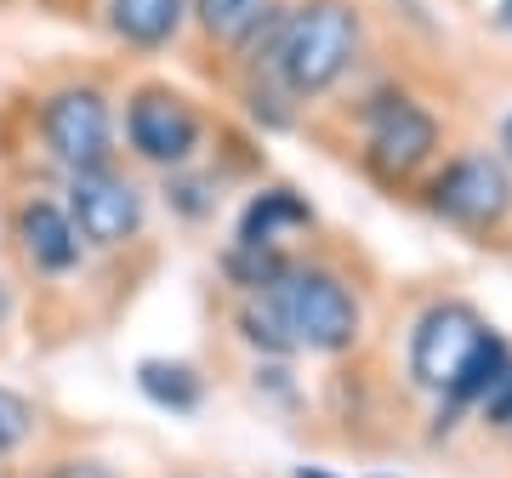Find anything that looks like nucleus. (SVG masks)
Listing matches in <instances>:
<instances>
[{
    "instance_id": "obj_1",
    "label": "nucleus",
    "mask_w": 512,
    "mask_h": 478,
    "mask_svg": "<svg viewBox=\"0 0 512 478\" xmlns=\"http://www.w3.org/2000/svg\"><path fill=\"white\" fill-rule=\"evenodd\" d=\"M359 40H365L359 6H348V0H302L279 23L268 74H274V86L285 97H325L353 69Z\"/></svg>"
},
{
    "instance_id": "obj_2",
    "label": "nucleus",
    "mask_w": 512,
    "mask_h": 478,
    "mask_svg": "<svg viewBox=\"0 0 512 478\" xmlns=\"http://www.w3.org/2000/svg\"><path fill=\"white\" fill-rule=\"evenodd\" d=\"M262 302L274 308V319L285 325L296 353H348L365 331V308H359V291L336 268H319V262H285L274 285H262Z\"/></svg>"
},
{
    "instance_id": "obj_3",
    "label": "nucleus",
    "mask_w": 512,
    "mask_h": 478,
    "mask_svg": "<svg viewBox=\"0 0 512 478\" xmlns=\"http://www.w3.org/2000/svg\"><path fill=\"white\" fill-rule=\"evenodd\" d=\"M427 205H433V217H444L450 228L484 234L495 222H507V211H512V166L501 154H484V148H478V154H456V160L433 177Z\"/></svg>"
},
{
    "instance_id": "obj_4",
    "label": "nucleus",
    "mask_w": 512,
    "mask_h": 478,
    "mask_svg": "<svg viewBox=\"0 0 512 478\" xmlns=\"http://www.w3.org/2000/svg\"><path fill=\"white\" fill-rule=\"evenodd\" d=\"M40 137L63 171L114 166V114L97 86H63L40 109Z\"/></svg>"
},
{
    "instance_id": "obj_5",
    "label": "nucleus",
    "mask_w": 512,
    "mask_h": 478,
    "mask_svg": "<svg viewBox=\"0 0 512 478\" xmlns=\"http://www.w3.org/2000/svg\"><path fill=\"white\" fill-rule=\"evenodd\" d=\"M439 148V120L421 109L416 97L387 92L365 109V166L382 177V183H404L416 177Z\"/></svg>"
},
{
    "instance_id": "obj_6",
    "label": "nucleus",
    "mask_w": 512,
    "mask_h": 478,
    "mask_svg": "<svg viewBox=\"0 0 512 478\" xmlns=\"http://www.w3.org/2000/svg\"><path fill=\"white\" fill-rule=\"evenodd\" d=\"M200 109L188 103L183 92L171 86H137L126 103V143L143 166H160V171H177L194 160L200 148Z\"/></svg>"
},
{
    "instance_id": "obj_7",
    "label": "nucleus",
    "mask_w": 512,
    "mask_h": 478,
    "mask_svg": "<svg viewBox=\"0 0 512 478\" xmlns=\"http://www.w3.org/2000/svg\"><path fill=\"white\" fill-rule=\"evenodd\" d=\"M69 222L74 234L97 245V251H114V245H126L137 239L143 228V188L120 177L114 166H97V171H69Z\"/></svg>"
},
{
    "instance_id": "obj_8",
    "label": "nucleus",
    "mask_w": 512,
    "mask_h": 478,
    "mask_svg": "<svg viewBox=\"0 0 512 478\" xmlns=\"http://www.w3.org/2000/svg\"><path fill=\"white\" fill-rule=\"evenodd\" d=\"M490 331L484 325V313L473 302H433V308L416 319V331H410V382L427 387V393H444V387L456 382V370L467 365V353L478 348V336Z\"/></svg>"
},
{
    "instance_id": "obj_9",
    "label": "nucleus",
    "mask_w": 512,
    "mask_h": 478,
    "mask_svg": "<svg viewBox=\"0 0 512 478\" xmlns=\"http://www.w3.org/2000/svg\"><path fill=\"white\" fill-rule=\"evenodd\" d=\"M18 245L40 274H69V268H80V251H86V239L74 234L69 211L57 200H23L18 205Z\"/></svg>"
},
{
    "instance_id": "obj_10",
    "label": "nucleus",
    "mask_w": 512,
    "mask_h": 478,
    "mask_svg": "<svg viewBox=\"0 0 512 478\" xmlns=\"http://www.w3.org/2000/svg\"><path fill=\"white\" fill-rule=\"evenodd\" d=\"M507 365H512L507 336H501V331H484V336H478V348L467 353V365L456 370V382L439 393V399H444L439 427H456L461 410H478V405H484V399H490V387L501 382V370H507Z\"/></svg>"
},
{
    "instance_id": "obj_11",
    "label": "nucleus",
    "mask_w": 512,
    "mask_h": 478,
    "mask_svg": "<svg viewBox=\"0 0 512 478\" xmlns=\"http://www.w3.org/2000/svg\"><path fill=\"white\" fill-rule=\"evenodd\" d=\"M296 228H313V205L296 194V188H262L251 205H245V217H239V234L234 245H251V251H279L285 234Z\"/></svg>"
},
{
    "instance_id": "obj_12",
    "label": "nucleus",
    "mask_w": 512,
    "mask_h": 478,
    "mask_svg": "<svg viewBox=\"0 0 512 478\" xmlns=\"http://www.w3.org/2000/svg\"><path fill=\"white\" fill-rule=\"evenodd\" d=\"M183 18H188V0H109V29L126 46H143V52L177 40Z\"/></svg>"
},
{
    "instance_id": "obj_13",
    "label": "nucleus",
    "mask_w": 512,
    "mask_h": 478,
    "mask_svg": "<svg viewBox=\"0 0 512 478\" xmlns=\"http://www.w3.org/2000/svg\"><path fill=\"white\" fill-rule=\"evenodd\" d=\"M137 387L148 405L171 410V416H194L205 405V376L183 359H143L137 365Z\"/></svg>"
},
{
    "instance_id": "obj_14",
    "label": "nucleus",
    "mask_w": 512,
    "mask_h": 478,
    "mask_svg": "<svg viewBox=\"0 0 512 478\" xmlns=\"http://www.w3.org/2000/svg\"><path fill=\"white\" fill-rule=\"evenodd\" d=\"M268 6H274V0H194V23H200L211 40L239 46V40L262 23V12H268Z\"/></svg>"
},
{
    "instance_id": "obj_15",
    "label": "nucleus",
    "mask_w": 512,
    "mask_h": 478,
    "mask_svg": "<svg viewBox=\"0 0 512 478\" xmlns=\"http://www.w3.org/2000/svg\"><path fill=\"white\" fill-rule=\"evenodd\" d=\"M234 325H239V336H245L256 353H274V359H291V353H296V348H291V336H285V325H279L274 308H268V302H262L256 291L239 302Z\"/></svg>"
},
{
    "instance_id": "obj_16",
    "label": "nucleus",
    "mask_w": 512,
    "mask_h": 478,
    "mask_svg": "<svg viewBox=\"0 0 512 478\" xmlns=\"http://www.w3.org/2000/svg\"><path fill=\"white\" fill-rule=\"evenodd\" d=\"M165 200L177 205L188 222H200V217H211V211H217V183L188 177V171L177 166V171H165Z\"/></svg>"
},
{
    "instance_id": "obj_17",
    "label": "nucleus",
    "mask_w": 512,
    "mask_h": 478,
    "mask_svg": "<svg viewBox=\"0 0 512 478\" xmlns=\"http://www.w3.org/2000/svg\"><path fill=\"white\" fill-rule=\"evenodd\" d=\"M29 433H35V405L23 393H12V387H0V456L29 444Z\"/></svg>"
},
{
    "instance_id": "obj_18",
    "label": "nucleus",
    "mask_w": 512,
    "mask_h": 478,
    "mask_svg": "<svg viewBox=\"0 0 512 478\" xmlns=\"http://www.w3.org/2000/svg\"><path fill=\"white\" fill-rule=\"evenodd\" d=\"M478 410H484V422L490 427H512V365L501 370V382L490 387V399H484Z\"/></svg>"
},
{
    "instance_id": "obj_19",
    "label": "nucleus",
    "mask_w": 512,
    "mask_h": 478,
    "mask_svg": "<svg viewBox=\"0 0 512 478\" xmlns=\"http://www.w3.org/2000/svg\"><path fill=\"white\" fill-rule=\"evenodd\" d=\"M52 478H120V473H114V467H103V461H92V456H86V461L74 456V461H63Z\"/></svg>"
},
{
    "instance_id": "obj_20",
    "label": "nucleus",
    "mask_w": 512,
    "mask_h": 478,
    "mask_svg": "<svg viewBox=\"0 0 512 478\" xmlns=\"http://www.w3.org/2000/svg\"><path fill=\"white\" fill-rule=\"evenodd\" d=\"M495 29H501V35H512V0H495Z\"/></svg>"
},
{
    "instance_id": "obj_21",
    "label": "nucleus",
    "mask_w": 512,
    "mask_h": 478,
    "mask_svg": "<svg viewBox=\"0 0 512 478\" xmlns=\"http://www.w3.org/2000/svg\"><path fill=\"white\" fill-rule=\"evenodd\" d=\"M6 319H12V285L0 279V331H6Z\"/></svg>"
},
{
    "instance_id": "obj_22",
    "label": "nucleus",
    "mask_w": 512,
    "mask_h": 478,
    "mask_svg": "<svg viewBox=\"0 0 512 478\" xmlns=\"http://www.w3.org/2000/svg\"><path fill=\"white\" fill-rule=\"evenodd\" d=\"M501 148H507V160H512V114H507V126H501Z\"/></svg>"
},
{
    "instance_id": "obj_23",
    "label": "nucleus",
    "mask_w": 512,
    "mask_h": 478,
    "mask_svg": "<svg viewBox=\"0 0 512 478\" xmlns=\"http://www.w3.org/2000/svg\"><path fill=\"white\" fill-rule=\"evenodd\" d=\"M296 478H330L325 467H296Z\"/></svg>"
}]
</instances>
